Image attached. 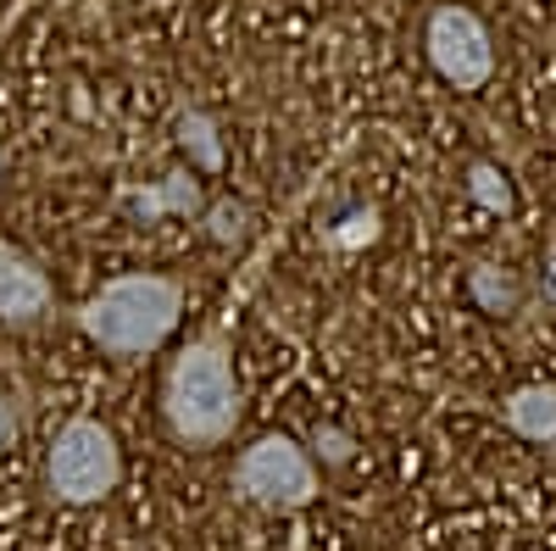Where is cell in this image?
Masks as SVG:
<instances>
[{"mask_svg":"<svg viewBox=\"0 0 556 551\" xmlns=\"http://www.w3.org/2000/svg\"><path fill=\"white\" fill-rule=\"evenodd\" d=\"M162 412H167V429L195 451L223 446L235 435L240 385H235V351H228L223 335H201L173 356L162 385Z\"/></svg>","mask_w":556,"mask_h":551,"instance_id":"1","label":"cell"},{"mask_svg":"<svg viewBox=\"0 0 556 551\" xmlns=\"http://www.w3.org/2000/svg\"><path fill=\"white\" fill-rule=\"evenodd\" d=\"M178 312H184L178 279H162V273H123V279H106L78 306V329L106 356H146L178 329Z\"/></svg>","mask_w":556,"mask_h":551,"instance_id":"2","label":"cell"},{"mask_svg":"<svg viewBox=\"0 0 556 551\" xmlns=\"http://www.w3.org/2000/svg\"><path fill=\"white\" fill-rule=\"evenodd\" d=\"M123 479V451L112 440V429L101 418H73L62 424V435L51 440V456H45V485H51L56 501L67 508H96L106 501Z\"/></svg>","mask_w":556,"mask_h":551,"instance_id":"3","label":"cell"},{"mask_svg":"<svg viewBox=\"0 0 556 551\" xmlns=\"http://www.w3.org/2000/svg\"><path fill=\"white\" fill-rule=\"evenodd\" d=\"M235 490L262 513H301L317 501V468L290 435H262L256 446L240 451L235 463Z\"/></svg>","mask_w":556,"mask_h":551,"instance_id":"4","label":"cell"},{"mask_svg":"<svg viewBox=\"0 0 556 551\" xmlns=\"http://www.w3.org/2000/svg\"><path fill=\"white\" fill-rule=\"evenodd\" d=\"M424 51H429V67L451 84V89H484L495 78V45H490V28L479 12L456 7V0H445V7L429 12V28H424Z\"/></svg>","mask_w":556,"mask_h":551,"instance_id":"5","label":"cell"},{"mask_svg":"<svg viewBox=\"0 0 556 551\" xmlns=\"http://www.w3.org/2000/svg\"><path fill=\"white\" fill-rule=\"evenodd\" d=\"M45 312H51V279H45V267L0 240V324L28 329Z\"/></svg>","mask_w":556,"mask_h":551,"instance_id":"6","label":"cell"},{"mask_svg":"<svg viewBox=\"0 0 556 551\" xmlns=\"http://www.w3.org/2000/svg\"><path fill=\"white\" fill-rule=\"evenodd\" d=\"M506 429L534 440V446H556V385H523L506 396Z\"/></svg>","mask_w":556,"mask_h":551,"instance_id":"7","label":"cell"},{"mask_svg":"<svg viewBox=\"0 0 556 551\" xmlns=\"http://www.w3.org/2000/svg\"><path fill=\"white\" fill-rule=\"evenodd\" d=\"M128 206L151 223V217H162V212H195V206H201V196H195V178L173 173L167 184H156V190H146V196H128Z\"/></svg>","mask_w":556,"mask_h":551,"instance_id":"8","label":"cell"},{"mask_svg":"<svg viewBox=\"0 0 556 551\" xmlns=\"http://www.w3.org/2000/svg\"><path fill=\"white\" fill-rule=\"evenodd\" d=\"M468 296H473L484 312H513V306H518V285L506 279L501 267H490V262H479V267L468 273Z\"/></svg>","mask_w":556,"mask_h":551,"instance_id":"9","label":"cell"},{"mask_svg":"<svg viewBox=\"0 0 556 551\" xmlns=\"http://www.w3.org/2000/svg\"><path fill=\"white\" fill-rule=\"evenodd\" d=\"M178 146L195 151L201 167H223V146H217V128H212L206 112H184L178 117Z\"/></svg>","mask_w":556,"mask_h":551,"instance_id":"10","label":"cell"},{"mask_svg":"<svg viewBox=\"0 0 556 551\" xmlns=\"http://www.w3.org/2000/svg\"><path fill=\"white\" fill-rule=\"evenodd\" d=\"M468 196L484 206V212H513V184L495 162H473L468 167Z\"/></svg>","mask_w":556,"mask_h":551,"instance_id":"11","label":"cell"},{"mask_svg":"<svg viewBox=\"0 0 556 551\" xmlns=\"http://www.w3.org/2000/svg\"><path fill=\"white\" fill-rule=\"evenodd\" d=\"M379 235V212H351L345 217V228H329V246H367V240H374Z\"/></svg>","mask_w":556,"mask_h":551,"instance_id":"12","label":"cell"},{"mask_svg":"<svg viewBox=\"0 0 556 551\" xmlns=\"http://www.w3.org/2000/svg\"><path fill=\"white\" fill-rule=\"evenodd\" d=\"M212 235H217V240H240V235H245V206L217 201V206H212Z\"/></svg>","mask_w":556,"mask_h":551,"instance_id":"13","label":"cell"},{"mask_svg":"<svg viewBox=\"0 0 556 551\" xmlns=\"http://www.w3.org/2000/svg\"><path fill=\"white\" fill-rule=\"evenodd\" d=\"M12 435H17V418H12V401H7V396H0V451H7V446H12Z\"/></svg>","mask_w":556,"mask_h":551,"instance_id":"14","label":"cell"},{"mask_svg":"<svg viewBox=\"0 0 556 551\" xmlns=\"http://www.w3.org/2000/svg\"><path fill=\"white\" fill-rule=\"evenodd\" d=\"M551 296H556V262H551Z\"/></svg>","mask_w":556,"mask_h":551,"instance_id":"15","label":"cell"}]
</instances>
